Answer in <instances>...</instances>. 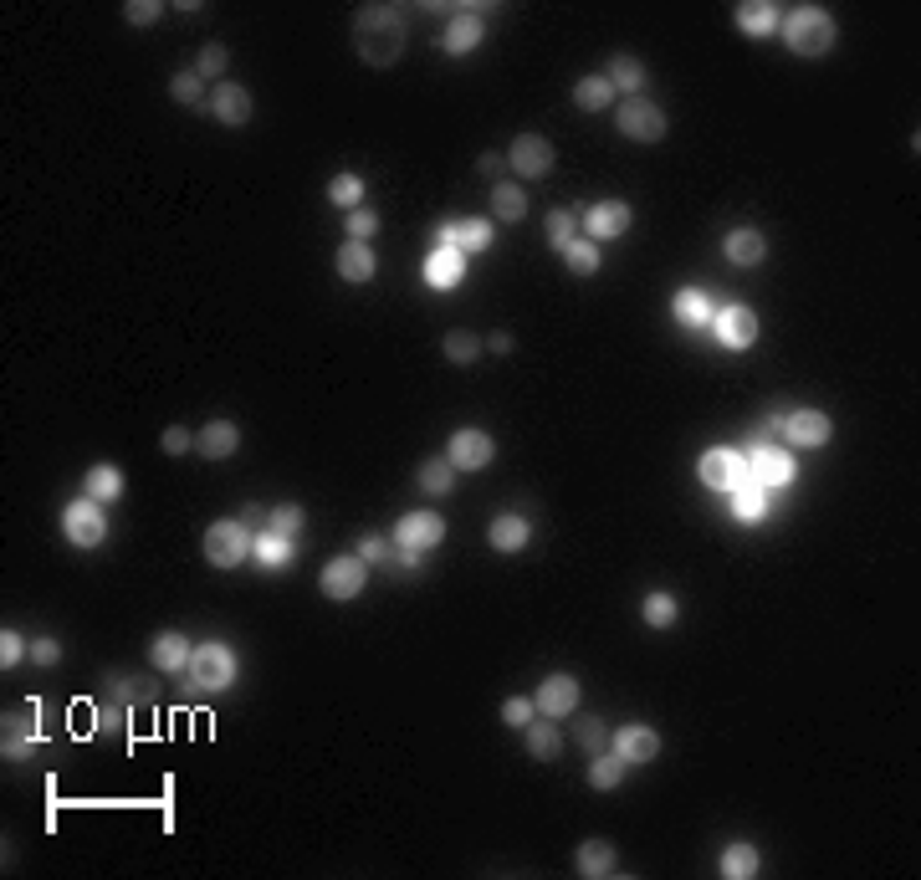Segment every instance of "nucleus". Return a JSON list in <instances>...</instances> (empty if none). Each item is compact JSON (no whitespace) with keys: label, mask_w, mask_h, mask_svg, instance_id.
<instances>
[{"label":"nucleus","mask_w":921,"mask_h":880,"mask_svg":"<svg viewBox=\"0 0 921 880\" xmlns=\"http://www.w3.org/2000/svg\"><path fill=\"white\" fill-rule=\"evenodd\" d=\"M405 41H410V31H405V11L400 6H364L354 16V47L374 67H394V62H400Z\"/></svg>","instance_id":"nucleus-1"},{"label":"nucleus","mask_w":921,"mask_h":880,"mask_svg":"<svg viewBox=\"0 0 921 880\" xmlns=\"http://www.w3.org/2000/svg\"><path fill=\"white\" fill-rule=\"evenodd\" d=\"M778 31L788 41V52H799V57H824L835 47V16L824 6H794L788 21H778Z\"/></svg>","instance_id":"nucleus-2"},{"label":"nucleus","mask_w":921,"mask_h":880,"mask_svg":"<svg viewBox=\"0 0 921 880\" xmlns=\"http://www.w3.org/2000/svg\"><path fill=\"white\" fill-rule=\"evenodd\" d=\"M190 681H195L200 691H226V686L236 681V655H231V645H221V640L195 645V655H190Z\"/></svg>","instance_id":"nucleus-3"},{"label":"nucleus","mask_w":921,"mask_h":880,"mask_svg":"<svg viewBox=\"0 0 921 880\" xmlns=\"http://www.w3.org/2000/svg\"><path fill=\"white\" fill-rule=\"evenodd\" d=\"M200 548H205V563L236 568V563H246V553H251V533H246L241 522H210Z\"/></svg>","instance_id":"nucleus-4"},{"label":"nucleus","mask_w":921,"mask_h":880,"mask_svg":"<svg viewBox=\"0 0 921 880\" xmlns=\"http://www.w3.org/2000/svg\"><path fill=\"white\" fill-rule=\"evenodd\" d=\"M62 533H67V543H77V548H98V543L108 538V517H103L98 497L72 502V507L62 512Z\"/></svg>","instance_id":"nucleus-5"},{"label":"nucleus","mask_w":921,"mask_h":880,"mask_svg":"<svg viewBox=\"0 0 921 880\" xmlns=\"http://www.w3.org/2000/svg\"><path fill=\"white\" fill-rule=\"evenodd\" d=\"M364 579H369V563L354 553V558H328L323 563V574H318V589L328 594V599H359L364 594Z\"/></svg>","instance_id":"nucleus-6"},{"label":"nucleus","mask_w":921,"mask_h":880,"mask_svg":"<svg viewBox=\"0 0 921 880\" xmlns=\"http://www.w3.org/2000/svg\"><path fill=\"white\" fill-rule=\"evenodd\" d=\"M696 476L707 481L712 492H737L742 481H748V456H737V451H707L696 461Z\"/></svg>","instance_id":"nucleus-7"},{"label":"nucleus","mask_w":921,"mask_h":880,"mask_svg":"<svg viewBox=\"0 0 921 880\" xmlns=\"http://www.w3.org/2000/svg\"><path fill=\"white\" fill-rule=\"evenodd\" d=\"M614 123H620V134H625V139H640V144L666 139V113L655 108L650 98H630V103H625V113L614 118Z\"/></svg>","instance_id":"nucleus-8"},{"label":"nucleus","mask_w":921,"mask_h":880,"mask_svg":"<svg viewBox=\"0 0 921 880\" xmlns=\"http://www.w3.org/2000/svg\"><path fill=\"white\" fill-rule=\"evenodd\" d=\"M492 456H497V446H492L487 430H456L451 446H446V461L456 471H481V466H492Z\"/></svg>","instance_id":"nucleus-9"},{"label":"nucleus","mask_w":921,"mask_h":880,"mask_svg":"<svg viewBox=\"0 0 921 880\" xmlns=\"http://www.w3.org/2000/svg\"><path fill=\"white\" fill-rule=\"evenodd\" d=\"M441 538H446V517H435V512H405L400 522H394V543H400V548L425 553Z\"/></svg>","instance_id":"nucleus-10"},{"label":"nucleus","mask_w":921,"mask_h":880,"mask_svg":"<svg viewBox=\"0 0 921 880\" xmlns=\"http://www.w3.org/2000/svg\"><path fill=\"white\" fill-rule=\"evenodd\" d=\"M205 113H210V118H221L226 128H241V123H251L256 103H251V93H246L241 82H215V93H210Z\"/></svg>","instance_id":"nucleus-11"},{"label":"nucleus","mask_w":921,"mask_h":880,"mask_svg":"<svg viewBox=\"0 0 921 880\" xmlns=\"http://www.w3.org/2000/svg\"><path fill=\"white\" fill-rule=\"evenodd\" d=\"M794 476H799V466L788 461V451H778V446H758L748 456V481H758V487H788Z\"/></svg>","instance_id":"nucleus-12"},{"label":"nucleus","mask_w":921,"mask_h":880,"mask_svg":"<svg viewBox=\"0 0 921 880\" xmlns=\"http://www.w3.org/2000/svg\"><path fill=\"white\" fill-rule=\"evenodd\" d=\"M630 220H635V210H630L625 200H599V205H589L584 226H589L594 241H620V236L630 231Z\"/></svg>","instance_id":"nucleus-13"},{"label":"nucleus","mask_w":921,"mask_h":880,"mask_svg":"<svg viewBox=\"0 0 921 880\" xmlns=\"http://www.w3.org/2000/svg\"><path fill=\"white\" fill-rule=\"evenodd\" d=\"M533 701H538V712H543L548 722H553V717H568V712L579 707V681L568 676V671L543 676V686H538V696H533Z\"/></svg>","instance_id":"nucleus-14"},{"label":"nucleus","mask_w":921,"mask_h":880,"mask_svg":"<svg viewBox=\"0 0 921 880\" xmlns=\"http://www.w3.org/2000/svg\"><path fill=\"white\" fill-rule=\"evenodd\" d=\"M507 164H512L517 174H528V180H538V174L553 164V144H548L543 134H517L512 149H507Z\"/></svg>","instance_id":"nucleus-15"},{"label":"nucleus","mask_w":921,"mask_h":880,"mask_svg":"<svg viewBox=\"0 0 921 880\" xmlns=\"http://www.w3.org/2000/svg\"><path fill=\"white\" fill-rule=\"evenodd\" d=\"M712 328H717V338L727 348H753V338H758V318H753V307H742V302L722 307V313L712 318Z\"/></svg>","instance_id":"nucleus-16"},{"label":"nucleus","mask_w":921,"mask_h":880,"mask_svg":"<svg viewBox=\"0 0 921 880\" xmlns=\"http://www.w3.org/2000/svg\"><path fill=\"white\" fill-rule=\"evenodd\" d=\"M441 246H456L461 256H466V251H487V246H492V220H487V215L446 220V226H441Z\"/></svg>","instance_id":"nucleus-17"},{"label":"nucleus","mask_w":921,"mask_h":880,"mask_svg":"<svg viewBox=\"0 0 921 880\" xmlns=\"http://www.w3.org/2000/svg\"><path fill=\"white\" fill-rule=\"evenodd\" d=\"M614 753H620L625 763H650L655 753H661V737H655V727H645V722H630V727L614 732Z\"/></svg>","instance_id":"nucleus-18"},{"label":"nucleus","mask_w":921,"mask_h":880,"mask_svg":"<svg viewBox=\"0 0 921 880\" xmlns=\"http://www.w3.org/2000/svg\"><path fill=\"white\" fill-rule=\"evenodd\" d=\"M461 277H466V256H461L456 246L430 251V261H425V282H430L435 292H451V287H461Z\"/></svg>","instance_id":"nucleus-19"},{"label":"nucleus","mask_w":921,"mask_h":880,"mask_svg":"<svg viewBox=\"0 0 921 880\" xmlns=\"http://www.w3.org/2000/svg\"><path fill=\"white\" fill-rule=\"evenodd\" d=\"M236 446H241V430H236L231 420H210V425L195 435V451H200L205 461H226V456H236Z\"/></svg>","instance_id":"nucleus-20"},{"label":"nucleus","mask_w":921,"mask_h":880,"mask_svg":"<svg viewBox=\"0 0 921 880\" xmlns=\"http://www.w3.org/2000/svg\"><path fill=\"white\" fill-rule=\"evenodd\" d=\"M783 430H788V440H799V446H824V440L835 435V425H829L824 410H794V415H783Z\"/></svg>","instance_id":"nucleus-21"},{"label":"nucleus","mask_w":921,"mask_h":880,"mask_svg":"<svg viewBox=\"0 0 921 880\" xmlns=\"http://www.w3.org/2000/svg\"><path fill=\"white\" fill-rule=\"evenodd\" d=\"M190 655L195 650H190V640L180 630H159L154 645H149V660H154L159 671H190Z\"/></svg>","instance_id":"nucleus-22"},{"label":"nucleus","mask_w":921,"mask_h":880,"mask_svg":"<svg viewBox=\"0 0 921 880\" xmlns=\"http://www.w3.org/2000/svg\"><path fill=\"white\" fill-rule=\"evenodd\" d=\"M374 272H379V256H374L364 241L338 246V277H343V282H369Z\"/></svg>","instance_id":"nucleus-23"},{"label":"nucleus","mask_w":921,"mask_h":880,"mask_svg":"<svg viewBox=\"0 0 921 880\" xmlns=\"http://www.w3.org/2000/svg\"><path fill=\"white\" fill-rule=\"evenodd\" d=\"M671 313L686 323V328H701V323H712L717 318V302L701 292V287H681L676 292V302H671Z\"/></svg>","instance_id":"nucleus-24"},{"label":"nucleus","mask_w":921,"mask_h":880,"mask_svg":"<svg viewBox=\"0 0 921 880\" xmlns=\"http://www.w3.org/2000/svg\"><path fill=\"white\" fill-rule=\"evenodd\" d=\"M528 538H533V527H528V517H517V512H507V517H497V522L487 527V543H492L497 553L528 548Z\"/></svg>","instance_id":"nucleus-25"},{"label":"nucleus","mask_w":921,"mask_h":880,"mask_svg":"<svg viewBox=\"0 0 921 880\" xmlns=\"http://www.w3.org/2000/svg\"><path fill=\"white\" fill-rule=\"evenodd\" d=\"M722 251H727L732 267H758V261L768 256V241H763L753 226H742V231H732V236L722 241Z\"/></svg>","instance_id":"nucleus-26"},{"label":"nucleus","mask_w":921,"mask_h":880,"mask_svg":"<svg viewBox=\"0 0 921 880\" xmlns=\"http://www.w3.org/2000/svg\"><path fill=\"white\" fill-rule=\"evenodd\" d=\"M778 6H768V0H742L737 6V31L742 36H773L778 31Z\"/></svg>","instance_id":"nucleus-27"},{"label":"nucleus","mask_w":921,"mask_h":880,"mask_svg":"<svg viewBox=\"0 0 921 880\" xmlns=\"http://www.w3.org/2000/svg\"><path fill=\"white\" fill-rule=\"evenodd\" d=\"M732 517H737V522L768 517V487H758V481H742V487L732 492Z\"/></svg>","instance_id":"nucleus-28"},{"label":"nucleus","mask_w":921,"mask_h":880,"mask_svg":"<svg viewBox=\"0 0 921 880\" xmlns=\"http://www.w3.org/2000/svg\"><path fill=\"white\" fill-rule=\"evenodd\" d=\"M420 492H430V497H446L451 487H456V466L446 461V456H430V461H420Z\"/></svg>","instance_id":"nucleus-29"},{"label":"nucleus","mask_w":921,"mask_h":880,"mask_svg":"<svg viewBox=\"0 0 921 880\" xmlns=\"http://www.w3.org/2000/svg\"><path fill=\"white\" fill-rule=\"evenodd\" d=\"M476 41H481V16H476V11H461V16L446 26L441 47H446V52H471Z\"/></svg>","instance_id":"nucleus-30"},{"label":"nucleus","mask_w":921,"mask_h":880,"mask_svg":"<svg viewBox=\"0 0 921 880\" xmlns=\"http://www.w3.org/2000/svg\"><path fill=\"white\" fill-rule=\"evenodd\" d=\"M522 737H528V753H533V758H543V763H553V758L563 753L558 727H548V722H538V717H533L528 727H522Z\"/></svg>","instance_id":"nucleus-31"},{"label":"nucleus","mask_w":921,"mask_h":880,"mask_svg":"<svg viewBox=\"0 0 921 880\" xmlns=\"http://www.w3.org/2000/svg\"><path fill=\"white\" fill-rule=\"evenodd\" d=\"M87 497H98V502L123 497V471H118V466H108V461H98L93 471H87Z\"/></svg>","instance_id":"nucleus-32"},{"label":"nucleus","mask_w":921,"mask_h":880,"mask_svg":"<svg viewBox=\"0 0 921 880\" xmlns=\"http://www.w3.org/2000/svg\"><path fill=\"white\" fill-rule=\"evenodd\" d=\"M579 875H614V845L609 840H584L579 845Z\"/></svg>","instance_id":"nucleus-33"},{"label":"nucleus","mask_w":921,"mask_h":880,"mask_svg":"<svg viewBox=\"0 0 921 880\" xmlns=\"http://www.w3.org/2000/svg\"><path fill=\"white\" fill-rule=\"evenodd\" d=\"M574 241H579V215L574 210H553L548 215V246L553 251H568Z\"/></svg>","instance_id":"nucleus-34"},{"label":"nucleus","mask_w":921,"mask_h":880,"mask_svg":"<svg viewBox=\"0 0 921 880\" xmlns=\"http://www.w3.org/2000/svg\"><path fill=\"white\" fill-rule=\"evenodd\" d=\"M328 200H333L338 210H359L364 180H359V174H333V180H328Z\"/></svg>","instance_id":"nucleus-35"},{"label":"nucleus","mask_w":921,"mask_h":880,"mask_svg":"<svg viewBox=\"0 0 921 880\" xmlns=\"http://www.w3.org/2000/svg\"><path fill=\"white\" fill-rule=\"evenodd\" d=\"M722 875H727V880H753V875H758V850H753V845H732V850L722 855Z\"/></svg>","instance_id":"nucleus-36"},{"label":"nucleus","mask_w":921,"mask_h":880,"mask_svg":"<svg viewBox=\"0 0 921 880\" xmlns=\"http://www.w3.org/2000/svg\"><path fill=\"white\" fill-rule=\"evenodd\" d=\"M574 103H579V108H609V103H614V82H609V77H584V82L574 87Z\"/></svg>","instance_id":"nucleus-37"},{"label":"nucleus","mask_w":921,"mask_h":880,"mask_svg":"<svg viewBox=\"0 0 921 880\" xmlns=\"http://www.w3.org/2000/svg\"><path fill=\"white\" fill-rule=\"evenodd\" d=\"M625 768H630V763H625L620 753H609V758H594V763H589V788H599V794H604V788H614V783L625 778Z\"/></svg>","instance_id":"nucleus-38"},{"label":"nucleus","mask_w":921,"mask_h":880,"mask_svg":"<svg viewBox=\"0 0 921 880\" xmlns=\"http://www.w3.org/2000/svg\"><path fill=\"white\" fill-rule=\"evenodd\" d=\"M609 82H614V87H625V93H640V87H645V67H640V57H614V62H609Z\"/></svg>","instance_id":"nucleus-39"},{"label":"nucleus","mask_w":921,"mask_h":880,"mask_svg":"<svg viewBox=\"0 0 921 880\" xmlns=\"http://www.w3.org/2000/svg\"><path fill=\"white\" fill-rule=\"evenodd\" d=\"M267 533H277V538L297 543V533H302V507H292V502L272 507V517H267Z\"/></svg>","instance_id":"nucleus-40"},{"label":"nucleus","mask_w":921,"mask_h":880,"mask_svg":"<svg viewBox=\"0 0 921 880\" xmlns=\"http://www.w3.org/2000/svg\"><path fill=\"white\" fill-rule=\"evenodd\" d=\"M169 93L180 98V103H190V108H205V103H210V93H205V77H200V72H180V77L169 82Z\"/></svg>","instance_id":"nucleus-41"},{"label":"nucleus","mask_w":921,"mask_h":880,"mask_svg":"<svg viewBox=\"0 0 921 880\" xmlns=\"http://www.w3.org/2000/svg\"><path fill=\"white\" fill-rule=\"evenodd\" d=\"M563 261H568V272H574V277H594L599 272V246L594 241H574L563 251Z\"/></svg>","instance_id":"nucleus-42"},{"label":"nucleus","mask_w":921,"mask_h":880,"mask_svg":"<svg viewBox=\"0 0 921 880\" xmlns=\"http://www.w3.org/2000/svg\"><path fill=\"white\" fill-rule=\"evenodd\" d=\"M492 210H497L502 220H522V215H528V195H522L517 185H497V190H492Z\"/></svg>","instance_id":"nucleus-43"},{"label":"nucleus","mask_w":921,"mask_h":880,"mask_svg":"<svg viewBox=\"0 0 921 880\" xmlns=\"http://www.w3.org/2000/svg\"><path fill=\"white\" fill-rule=\"evenodd\" d=\"M251 548H256V558L267 563V568H282V563L292 558V543H287V538H277V533H256V543H251Z\"/></svg>","instance_id":"nucleus-44"},{"label":"nucleus","mask_w":921,"mask_h":880,"mask_svg":"<svg viewBox=\"0 0 921 880\" xmlns=\"http://www.w3.org/2000/svg\"><path fill=\"white\" fill-rule=\"evenodd\" d=\"M476 354H481V338L476 333H446V359L451 364H476Z\"/></svg>","instance_id":"nucleus-45"},{"label":"nucleus","mask_w":921,"mask_h":880,"mask_svg":"<svg viewBox=\"0 0 921 880\" xmlns=\"http://www.w3.org/2000/svg\"><path fill=\"white\" fill-rule=\"evenodd\" d=\"M640 614H645V625H655V630H666V625L676 620V599H671V594H650Z\"/></svg>","instance_id":"nucleus-46"},{"label":"nucleus","mask_w":921,"mask_h":880,"mask_svg":"<svg viewBox=\"0 0 921 880\" xmlns=\"http://www.w3.org/2000/svg\"><path fill=\"white\" fill-rule=\"evenodd\" d=\"M538 717V701H528V696H512V701H502V722H512V727H528Z\"/></svg>","instance_id":"nucleus-47"},{"label":"nucleus","mask_w":921,"mask_h":880,"mask_svg":"<svg viewBox=\"0 0 921 880\" xmlns=\"http://www.w3.org/2000/svg\"><path fill=\"white\" fill-rule=\"evenodd\" d=\"M374 231H379V215H374V210H364V205H359V210H348V236H354V241H364V246H369V236H374Z\"/></svg>","instance_id":"nucleus-48"},{"label":"nucleus","mask_w":921,"mask_h":880,"mask_svg":"<svg viewBox=\"0 0 921 880\" xmlns=\"http://www.w3.org/2000/svg\"><path fill=\"white\" fill-rule=\"evenodd\" d=\"M123 16L134 21V26H154V21L164 16V6H159V0H128V6H123Z\"/></svg>","instance_id":"nucleus-49"},{"label":"nucleus","mask_w":921,"mask_h":880,"mask_svg":"<svg viewBox=\"0 0 921 880\" xmlns=\"http://www.w3.org/2000/svg\"><path fill=\"white\" fill-rule=\"evenodd\" d=\"M190 446H195V435H190L185 425H169V430L159 435V451H164V456H180V451H190Z\"/></svg>","instance_id":"nucleus-50"},{"label":"nucleus","mask_w":921,"mask_h":880,"mask_svg":"<svg viewBox=\"0 0 921 880\" xmlns=\"http://www.w3.org/2000/svg\"><path fill=\"white\" fill-rule=\"evenodd\" d=\"M21 655H26V640H21L16 630H0V666H6V671H11V666H16V660H21Z\"/></svg>","instance_id":"nucleus-51"},{"label":"nucleus","mask_w":921,"mask_h":880,"mask_svg":"<svg viewBox=\"0 0 921 880\" xmlns=\"http://www.w3.org/2000/svg\"><path fill=\"white\" fill-rule=\"evenodd\" d=\"M200 77H215V72H226V47H205L200 52V67H195Z\"/></svg>","instance_id":"nucleus-52"},{"label":"nucleus","mask_w":921,"mask_h":880,"mask_svg":"<svg viewBox=\"0 0 921 880\" xmlns=\"http://www.w3.org/2000/svg\"><path fill=\"white\" fill-rule=\"evenodd\" d=\"M359 558L364 563H384L389 558V543L384 538H359Z\"/></svg>","instance_id":"nucleus-53"},{"label":"nucleus","mask_w":921,"mask_h":880,"mask_svg":"<svg viewBox=\"0 0 921 880\" xmlns=\"http://www.w3.org/2000/svg\"><path fill=\"white\" fill-rule=\"evenodd\" d=\"M57 655H62L57 640H36V645H31V660H36V666H57Z\"/></svg>","instance_id":"nucleus-54"},{"label":"nucleus","mask_w":921,"mask_h":880,"mask_svg":"<svg viewBox=\"0 0 921 880\" xmlns=\"http://www.w3.org/2000/svg\"><path fill=\"white\" fill-rule=\"evenodd\" d=\"M584 742H589V747H604V732H599V722H594V717L584 722Z\"/></svg>","instance_id":"nucleus-55"},{"label":"nucleus","mask_w":921,"mask_h":880,"mask_svg":"<svg viewBox=\"0 0 921 880\" xmlns=\"http://www.w3.org/2000/svg\"><path fill=\"white\" fill-rule=\"evenodd\" d=\"M487 343H492V354H512V338H507V333H492Z\"/></svg>","instance_id":"nucleus-56"}]
</instances>
